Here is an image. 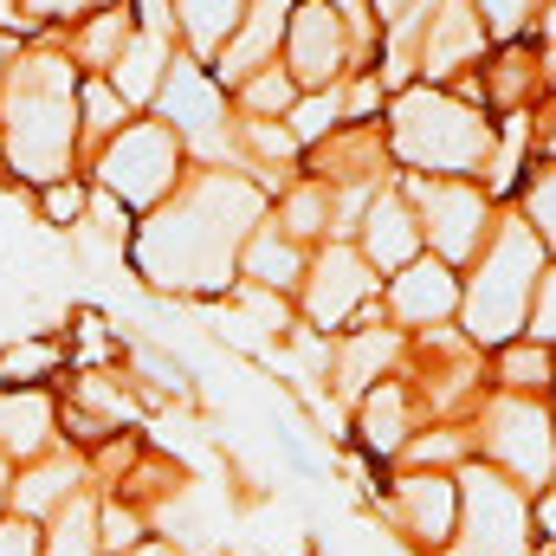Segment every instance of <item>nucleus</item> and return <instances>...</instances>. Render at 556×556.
Returning a JSON list of instances; mask_svg holds the SVG:
<instances>
[{
  "label": "nucleus",
  "instance_id": "6e6552de",
  "mask_svg": "<svg viewBox=\"0 0 556 556\" xmlns=\"http://www.w3.org/2000/svg\"><path fill=\"white\" fill-rule=\"evenodd\" d=\"M350 46H356L350 26H343L324 0L291 7V20H285V72H291V85H304V91H337V72H343Z\"/></svg>",
  "mask_w": 556,
  "mask_h": 556
},
{
  "label": "nucleus",
  "instance_id": "f704fd0d",
  "mask_svg": "<svg viewBox=\"0 0 556 556\" xmlns=\"http://www.w3.org/2000/svg\"><path fill=\"white\" fill-rule=\"evenodd\" d=\"M91 0H20V13H26V26L33 20H65V13H85Z\"/></svg>",
  "mask_w": 556,
  "mask_h": 556
},
{
  "label": "nucleus",
  "instance_id": "c03bdc74",
  "mask_svg": "<svg viewBox=\"0 0 556 556\" xmlns=\"http://www.w3.org/2000/svg\"><path fill=\"white\" fill-rule=\"evenodd\" d=\"M0 505H7V459H0Z\"/></svg>",
  "mask_w": 556,
  "mask_h": 556
},
{
  "label": "nucleus",
  "instance_id": "f8f14e48",
  "mask_svg": "<svg viewBox=\"0 0 556 556\" xmlns=\"http://www.w3.org/2000/svg\"><path fill=\"white\" fill-rule=\"evenodd\" d=\"M285 20H291V0H247V13H240V33L227 39V52L214 59L220 72H214V85L227 91V85H247V78H260L266 72V59L278 52V39H285Z\"/></svg>",
  "mask_w": 556,
  "mask_h": 556
},
{
  "label": "nucleus",
  "instance_id": "423d86ee",
  "mask_svg": "<svg viewBox=\"0 0 556 556\" xmlns=\"http://www.w3.org/2000/svg\"><path fill=\"white\" fill-rule=\"evenodd\" d=\"M453 485H459V544H453V556H531V505L505 472L472 466Z\"/></svg>",
  "mask_w": 556,
  "mask_h": 556
},
{
  "label": "nucleus",
  "instance_id": "a211bd4d",
  "mask_svg": "<svg viewBox=\"0 0 556 556\" xmlns=\"http://www.w3.org/2000/svg\"><path fill=\"white\" fill-rule=\"evenodd\" d=\"M168 65H175V52H168V39H162V33H130V46L117 52V65H111V78H104V85H111L124 104H155V98H162Z\"/></svg>",
  "mask_w": 556,
  "mask_h": 556
},
{
  "label": "nucleus",
  "instance_id": "4be33fe9",
  "mask_svg": "<svg viewBox=\"0 0 556 556\" xmlns=\"http://www.w3.org/2000/svg\"><path fill=\"white\" fill-rule=\"evenodd\" d=\"M395 356H402V337H395V330H363L356 343H343L337 382H343L350 395H369V389H376V376H382Z\"/></svg>",
  "mask_w": 556,
  "mask_h": 556
},
{
  "label": "nucleus",
  "instance_id": "7c9ffc66",
  "mask_svg": "<svg viewBox=\"0 0 556 556\" xmlns=\"http://www.w3.org/2000/svg\"><path fill=\"white\" fill-rule=\"evenodd\" d=\"M472 7H479V20H485L498 39L525 33V20H531V0H472Z\"/></svg>",
  "mask_w": 556,
  "mask_h": 556
},
{
  "label": "nucleus",
  "instance_id": "473e14b6",
  "mask_svg": "<svg viewBox=\"0 0 556 556\" xmlns=\"http://www.w3.org/2000/svg\"><path fill=\"white\" fill-rule=\"evenodd\" d=\"M85 207H91V201H85V188H78V181H52V188H46V214H52L59 227L85 220Z\"/></svg>",
  "mask_w": 556,
  "mask_h": 556
},
{
  "label": "nucleus",
  "instance_id": "2f4dec72",
  "mask_svg": "<svg viewBox=\"0 0 556 556\" xmlns=\"http://www.w3.org/2000/svg\"><path fill=\"white\" fill-rule=\"evenodd\" d=\"M525 207H531V220H525V227H531L538 240H551V247H556V175H544V181L531 188V201H525Z\"/></svg>",
  "mask_w": 556,
  "mask_h": 556
},
{
  "label": "nucleus",
  "instance_id": "20e7f679",
  "mask_svg": "<svg viewBox=\"0 0 556 556\" xmlns=\"http://www.w3.org/2000/svg\"><path fill=\"white\" fill-rule=\"evenodd\" d=\"M538 278H544V240L525 220L498 227V240L485 247L479 273L466 285V337L472 343H511V330H525V317H531Z\"/></svg>",
  "mask_w": 556,
  "mask_h": 556
},
{
  "label": "nucleus",
  "instance_id": "ea45409f",
  "mask_svg": "<svg viewBox=\"0 0 556 556\" xmlns=\"http://www.w3.org/2000/svg\"><path fill=\"white\" fill-rule=\"evenodd\" d=\"M7 65H13V39L0 33V78H7Z\"/></svg>",
  "mask_w": 556,
  "mask_h": 556
},
{
  "label": "nucleus",
  "instance_id": "aec40b11",
  "mask_svg": "<svg viewBox=\"0 0 556 556\" xmlns=\"http://www.w3.org/2000/svg\"><path fill=\"white\" fill-rule=\"evenodd\" d=\"M240 13H247V0H175V33H181L188 59L194 65L201 59H220L227 39L240 33Z\"/></svg>",
  "mask_w": 556,
  "mask_h": 556
},
{
  "label": "nucleus",
  "instance_id": "bb28decb",
  "mask_svg": "<svg viewBox=\"0 0 556 556\" xmlns=\"http://www.w3.org/2000/svg\"><path fill=\"white\" fill-rule=\"evenodd\" d=\"M505 389L511 395H531V389H544V382H556V369H551V350L544 343H518V350H505Z\"/></svg>",
  "mask_w": 556,
  "mask_h": 556
},
{
  "label": "nucleus",
  "instance_id": "2eb2a0df",
  "mask_svg": "<svg viewBox=\"0 0 556 556\" xmlns=\"http://www.w3.org/2000/svg\"><path fill=\"white\" fill-rule=\"evenodd\" d=\"M52 427H59V415L39 389H0V459L33 466L52 446Z\"/></svg>",
  "mask_w": 556,
  "mask_h": 556
},
{
  "label": "nucleus",
  "instance_id": "dca6fc26",
  "mask_svg": "<svg viewBox=\"0 0 556 556\" xmlns=\"http://www.w3.org/2000/svg\"><path fill=\"white\" fill-rule=\"evenodd\" d=\"M363 260L382 266V273H402V266L420 260V220H415L408 201L382 194V201L369 207V220H363Z\"/></svg>",
  "mask_w": 556,
  "mask_h": 556
},
{
  "label": "nucleus",
  "instance_id": "ddd939ff",
  "mask_svg": "<svg viewBox=\"0 0 556 556\" xmlns=\"http://www.w3.org/2000/svg\"><path fill=\"white\" fill-rule=\"evenodd\" d=\"M485 52V20L472 0H433V20H427V46H420V72L427 78H446L459 65H472Z\"/></svg>",
  "mask_w": 556,
  "mask_h": 556
},
{
  "label": "nucleus",
  "instance_id": "9b49d317",
  "mask_svg": "<svg viewBox=\"0 0 556 556\" xmlns=\"http://www.w3.org/2000/svg\"><path fill=\"white\" fill-rule=\"evenodd\" d=\"M369 260L356 247H324L317 266H304V317L317 330H337L343 317H356V304L369 298Z\"/></svg>",
  "mask_w": 556,
  "mask_h": 556
},
{
  "label": "nucleus",
  "instance_id": "cd10ccee",
  "mask_svg": "<svg viewBox=\"0 0 556 556\" xmlns=\"http://www.w3.org/2000/svg\"><path fill=\"white\" fill-rule=\"evenodd\" d=\"M337 117H343V91H311V104H291V142L330 137Z\"/></svg>",
  "mask_w": 556,
  "mask_h": 556
},
{
  "label": "nucleus",
  "instance_id": "c85d7f7f",
  "mask_svg": "<svg viewBox=\"0 0 556 556\" xmlns=\"http://www.w3.org/2000/svg\"><path fill=\"white\" fill-rule=\"evenodd\" d=\"M240 91H247V111L266 124V117H278V111H291V91H298V85H291V72H273V65H266V72L247 78Z\"/></svg>",
  "mask_w": 556,
  "mask_h": 556
},
{
  "label": "nucleus",
  "instance_id": "f257e3e1",
  "mask_svg": "<svg viewBox=\"0 0 556 556\" xmlns=\"http://www.w3.org/2000/svg\"><path fill=\"white\" fill-rule=\"evenodd\" d=\"M260 214H266V201L253 181L201 175L175 207H162L137 233L142 278L162 291H220L240 266V247L253 240Z\"/></svg>",
  "mask_w": 556,
  "mask_h": 556
},
{
  "label": "nucleus",
  "instance_id": "1a4fd4ad",
  "mask_svg": "<svg viewBox=\"0 0 556 556\" xmlns=\"http://www.w3.org/2000/svg\"><path fill=\"white\" fill-rule=\"evenodd\" d=\"M485 453H492V472L505 479H551L556 472V433H551V415L525 395H505L492 408V433H485Z\"/></svg>",
  "mask_w": 556,
  "mask_h": 556
},
{
  "label": "nucleus",
  "instance_id": "0eeeda50",
  "mask_svg": "<svg viewBox=\"0 0 556 556\" xmlns=\"http://www.w3.org/2000/svg\"><path fill=\"white\" fill-rule=\"evenodd\" d=\"M415 220H420V240L433 247L440 266H459L479 253L485 240V194L466 188V181H415Z\"/></svg>",
  "mask_w": 556,
  "mask_h": 556
},
{
  "label": "nucleus",
  "instance_id": "37998d69",
  "mask_svg": "<svg viewBox=\"0 0 556 556\" xmlns=\"http://www.w3.org/2000/svg\"><path fill=\"white\" fill-rule=\"evenodd\" d=\"M544 149L556 155V111H551V124H544Z\"/></svg>",
  "mask_w": 556,
  "mask_h": 556
},
{
  "label": "nucleus",
  "instance_id": "4c0bfd02",
  "mask_svg": "<svg viewBox=\"0 0 556 556\" xmlns=\"http://www.w3.org/2000/svg\"><path fill=\"white\" fill-rule=\"evenodd\" d=\"M538 518H544V531H551V538H556V492H551V498H544V511H538Z\"/></svg>",
  "mask_w": 556,
  "mask_h": 556
},
{
  "label": "nucleus",
  "instance_id": "a19ab883",
  "mask_svg": "<svg viewBox=\"0 0 556 556\" xmlns=\"http://www.w3.org/2000/svg\"><path fill=\"white\" fill-rule=\"evenodd\" d=\"M376 7H382L389 20H402V13H408V0H376Z\"/></svg>",
  "mask_w": 556,
  "mask_h": 556
},
{
  "label": "nucleus",
  "instance_id": "c9c22d12",
  "mask_svg": "<svg viewBox=\"0 0 556 556\" xmlns=\"http://www.w3.org/2000/svg\"><path fill=\"white\" fill-rule=\"evenodd\" d=\"M46 363H52V350L33 343V350H13V356H7V376H33V369H46Z\"/></svg>",
  "mask_w": 556,
  "mask_h": 556
},
{
  "label": "nucleus",
  "instance_id": "412c9836",
  "mask_svg": "<svg viewBox=\"0 0 556 556\" xmlns=\"http://www.w3.org/2000/svg\"><path fill=\"white\" fill-rule=\"evenodd\" d=\"M240 273L260 291H291V285H304V247L285 227H253V240L240 247Z\"/></svg>",
  "mask_w": 556,
  "mask_h": 556
},
{
  "label": "nucleus",
  "instance_id": "5701e85b",
  "mask_svg": "<svg viewBox=\"0 0 556 556\" xmlns=\"http://www.w3.org/2000/svg\"><path fill=\"white\" fill-rule=\"evenodd\" d=\"M39 556H98V505L85 492L52 511V531L39 538Z\"/></svg>",
  "mask_w": 556,
  "mask_h": 556
},
{
  "label": "nucleus",
  "instance_id": "79ce46f5",
  "mask_svg": "<svg viewBox=\"0 0 556 556\" xmlns=\"http://www.w3.org/2000/svg\"><path fill=\"white\" fill-rule=\"evenodd\" d=\"M544 39H551V46H556V0H551V7H544Z\"/></svg>",
  "mask_w": 556,
  "mask_h": 556
},
{
  "label": "nucleus",
  "instance_id": "72a5a7b5",
  "mask_svg": "<svg viewBox=\"0 0 556 556\" xmlns=\"http://www.w3.org/2000/svg\"><path fill=\"white\" fill-rule=\"evenodd\" d=\"M0 556H39V525L7 518V525H0Z\"/></svg>",
  "mask_w": 556,
  "mask_h": 556
},
{
  "label": "nucleus",
  "instance_id": "7ed1b4c3",
  "mask_svg": "<svg viewBox=\"0 0 556 556\" xmlns=\"http://www.w3.org/2000/svg\"><path fill=\"white\" fill-rule=\"evenodd\" d=\"M389 137H395V155L408 168H433V175H472L492 162V124L446 98V91H402L389 104Z\"/></svg>",
  "mask_w": 556,
  "mask_h": 556
},
{
  "label": "nucleus",
  "instance_id": "f03ea898",
  "mask_svg": "<svg viewBox=\"0 0 556 556\" xmlns=\"http://www.w3.org/2000/svg\"><path fill=\"white\" fill-rule=\"evenodd\" d=\"M78 149V78L65 52H13L0 78V155L13 175L52 188Z\"/></svg>",
  "mask_w": 556,
  "mask_h": 556
},
{
  "label": "nucleus",
  "instance_id": "4468645a",
  "mask_svg": "<svg viewBox=\"0 0 556 556\" xmlns=\"http://www.w3.org/2000/svg\"><path fill=\"white\" fill-rule=\"evenodd\" d=\"M389 304H395L402 324H440V317L459 311V278H453V266H440V260H415V266L395 273Z\"/></svg>",
  "mask_w": 556,
  "mask_h": 556
},
{
  "label": "nucleus",
  "instance_id": "393cba45",
  "mask_svg": "<svg viewBox=\"0 0 556 556\" xmlns=\"http://www.w3.org/2000/svg\"><path fill=\"white\" fill-rule=\"evenodd\" d=\"M363 433H369L376 453H395V446L408 440V395H402L395 382H376V389H369V402H363Z\"/></svg>",
  "mask_w": 556,
  "mask_h": 556
},
{
  "label": "nucleus",
  "instance_id": "9d476101",
  "mask_svg": "<svg viewBox=\"0 0 556 556\" xmlns=\"http://www.w3.org/2000/svg\"><path fill=\"white\" fill-rule=\"evenodd\" d=\"M155 111H162V124H168L175 137H194L220 155V137H227V91H220L194 59H175V65H168Z\"/></svg>",
  "mask_w": 556,
  "mask_h": 556
},
{
  "label": "nucleus",
  "instance_id": "f3484780",
  "mask_svg": "<svg viewBox=\"0 0 556 556\" xmlns=\"http://www.w3.org/2000/svg\"><path fill=\"white\" fill-rule=\"evenodd\" d=\"M395 511H402V525L415 531V544L433 551V544H446V531H453V518H459V485H453V479H433V472L402 479Z\"/></svg>",
  "mask_w": 556,
  "mask_h": 556
},
{
  "label": "nucleus",
  "instance_id": "c756f323",
  "mask_svg": "<svg viewBox=\"0 0 556 556\" xmlns=\"http://www.w3.org/2000/svg\"><path fill=\"white\" fill-rule=\"evenodd\" d=\"M525 330H531L544 350L556 343V266L538 278V298H531V317H525Z\"/></svg>",
  "mask_w": 556,
  "mask_h": 556
},
{
  "label": "nucleus",
  "instance_id": "a878e982",
  "mask_svg": "<svg viewBox=\"0 0 556 556\" xmlns=\"http://www.w3.org/2000/svg\"><path fill=\"white\" fill-rule=\"evenodd\" d=\"M124 111H130V104H124L104 78H85V85H78V137L85 142H111L124 130Z\"/></svg>",
  "mask_w": 556,
  "mask_h": 556
},
{
  "label": "nucleus",
  "instance_id": "6ab92c4d",
  "mask_svg": "<svg viewBox=\"0 0 556 556\" xmlns=\"http://www.w3.org/2000/svg\"><path fill=\"white\" fill-rule=\"evenodd\" d=\"M78 498V459H33L13 485H7V505L26 518V525H39V518H52L59 505H72Z\"/></svg>",
  "mask_w": 556,
  "mask_h": 556
},
{
  "label": "nucleus",
  "instance_id": "e433bc0d",
  "mask_svg": "<svg viewBox=\"0 0 556 556\" xmlns=\"http://www.w3.org/2000/svg\"><path fill=\"white\" fill-rule=\"evenodd\" d=\"M20 26H26V13H20V0H0V33H7V39H13V33H20Z\"/></svg>",
  "mask_w": 556,
  "mask_h": 556
},
{
  "label": "nucleus",
  "instance_id": "39448f33",
  "mask_svg": "<svg viewBox=\"0 0 556 556\" xmlns=\"http://www.w3.org/2000/svg\"><path fill=\"white\" fill-rule=\"evenodd\" d=\"M181 181V137L168 124H124L98 155V188L124 207H162Z\"/></svg>",
  "mask_w": 556,
  "mask_h": 556
},
{
  "label": "nucleus",
  "instance_id": "b1692460",
  "mask_svg": "<svg viewBox=\"0 0 556 556\" xmlns=\"http://www.w3.org/2000/svg\"><path fill=\"white\" fill-rule=\"evenodd\" d=\"M130 13L124 7H104V13H91L85 20V33H78V46H72V59H85V65H98V72H111L117 65V52L130 46Z\"/></svg>",
  "mask_w": 556,
  "mask_h": 556
},
{
  "label": "nucleus",
  "instance_id": "58836bf2",
  "mask_svg": "<svg viewBox=\"0 0 556 556\" xmlns=\"http://www.w3.org/2000/svg\"><path fill=\"white\" fill-rule=\"evenodd\" d=\"M130 556H181V551H168V544H137Z\"/></svg>",
  "mask_w": 556,
  "mask_h": 556
}]
</instances>
